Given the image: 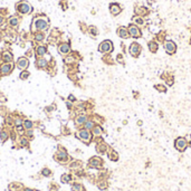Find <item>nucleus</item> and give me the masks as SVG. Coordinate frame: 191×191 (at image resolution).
Here are the masks:
<instances>
[{"mask_svg": "<svg viewBox=\"0 0 191 191\" xmlns=\"http://www.w3.org/2000/svg\"><path fill=\"white\" fill-rule=\"evenodd\" d=\"M75 60V58L74 57H70V56H68L67 58H65V63H67V64H69V63H73Z\"/></svg>", "mask_w": 191, "mask_h": 191, "instance_id": "nucleus-40", "label": "nucleus"}, {"mask_svg": "<svg viewBox=\"0 0 191 191\" xmlns=\"http://www.w3.org/2000/svg\"><path fill=\"white\" fill-rule=\"evenodd\" d=\"M102 60H103L106 65H114V64H115V60L112 58L111 54H104V56H103Z\"/></svg>", "mask_w": 191, "mask_h": 191, "instance_id": "nucleus-21", "label": "nucleus"}, {"mask_svg": "<svg viewBox=\"0 0 191 191\" xmlns=\"http://www.w3.org/2000/svg\"><path fill=\"white\" fill-rule=\"evenodd\" d=\"M86 121H87V117L85 115H80V116H77L75 118V124L76 125H84Z\"/></svg>", "mask_w": 191, "mask_h": 191, "instance_id": "nucleus-25", "label": "nucleus"}, {"mask_svg": "<svg viewBox=\"0 0 191 191\" xmlns=\"http://www.w3.org/2000/svg\"><path fill=\"white\" fill-rule=\"evenodd\" d=\"M72 190L73 191H84V187L80 185V183H74L72 186Z\"/></svg>", "mask_w": 191, "mask_h": 191, "instance_id": "nucleus-30", "label": "nucleus"}, {"mask_svg": "<svg viewBox=\"0 0 191 191\" xmlns=\"http://www.w3.org/2000/svg\"><path fill=\"white\" fill-rule=\"evenodd\" d=\"M114 50V44L110 39H106L98 45V52L102 54H111Z\"/></svg>", "mask_w": 191, "mask_h": 191, "instance_id": "nucleus-2", "label": "nucleus"}, {"mask_svg": "<svg viewBox=\"0 0 191 191\" xmlns=\"http://www.w3.org/2000/svg\"><path fill=\"white\" fill-rule=\"evenodd\" d=\"M0 136H1V140H2V141H5L6 139H7V136H8V134H7L6 132H1Z\"/></svg>", "mask_w": 191, "mask_h": 191, "instance_id": "nucleus-42", "label": "nucleus"}, {"mask_svg": "<svg viewBox=\"0 0 191 191\" xmlns=\"http://www.w3.org/2000/svg\"><path fill=\"white\" fill-rule=\"evenodd\" d=\"M108 10H110L112 16L116 17L122 12L123 7L120 5V4H117V2H112V4H110V6H108Z\"/></svg>", "mask_w": 191, "mask_h": 191, "instance_id": "nucleus-10", "label": "nucleus"}, {"mask_svg": "<svg viewBox=\"0 0 191 191\" xmlns=\"http://www.w3.org/2000/svg\"><path fill=\"white\" fill-rule=\"evenodd\" d=\"M103 134V129L101 125H95L93 127V135L94 136H101Z\"/></svg>", "mask_w": 191, "mask_h": 191, "instance_id": "nucleus-26", "label": "nucleus"}, {"mask_svg": "<svg viewBox=\"0 0 191 191\" xmlns=\"http://www.w3.org/2000/svg\"><path fill=\"white\" fill-rule=\"evenodd\" d=\"M4 59H5L6 62H11L12 60V55L9 52H5L4 53Z\"/></svg>", "mask_w": 191, "mask_h": 191, "instance_id": "nucleus-34", "label": "nucleus"}, {"mask_svg": "<svg viewBox=\"0 0 191 191\" xmlns=\"http://www.w3.org/2000/svg\"><path fill=\"white\" fill-rule=\"evenodd\" d=\"M37 65H38V67H46L47 66V62L45 60V59H42V58H40V59H38L37 60Z\"/></svg>", "mask_w": 191, "mask_h": 191, "instance_id": "nucleus-35", "label": "nucleus"}, {"mask_svg": "<svg viewBox=\"0 0 191 191\" xmlns=\"http://www.w3.org/2000/svg\"><path fill=\"white\" fill-rule=\"evenodd\" d=\"M28 76H29V73H28V72H22L20 75V78L21 80H25V78H27Z\"/></svg>", "mask_w": 191, "mask_h": 191, "instance_id": "nucleus-39", "label": "nucleus"}, {"mask_svg": "<svg viewBox=\"0 0 191 191\" xmlns=\"http://www.w3.org/2000/svg\"><path fill=\"white\" fill-rule=\"evenodd\" d=\"M94 126H95V123H94V121H92V120L86 121V123L84 124V127L86 130H93V127Z\"/></svg>", "mask_w": 191, "mask_h": 191, "instance_id": "nucleus-29", "label": "nucleus"}, {"mask_svg": "<svg viewBox=\"0 0 191 191\" xmlns=\"http://www.w3.org/2000/svg\"><path fill=\"white\" fill-rule=\"evenodd\" d=\"M16 9L20 14H24V15H27V14H30L32 11V6L29 5L28 2H20V4H18V5L16 6Z\"/></svg>", "mask_w": 191, "mask_h": 191, "instance_id": "nucleus-9", "label": "nucleus"}, {"mask_svg": "<svg viewBox=\"0 0 191 191\" xmlns=\"http://www.w3.org/2000/svg\"><path fill=\"white\" fill-rule=\"evenodd\" d=\"M28 59L26 57H20V58L18 59V62H17V66H18V68L20 69H26L28 67Z\"/></svg>", "mask_w": 191, "mask_h": 191, "instance_id": "nucleus-17", "label": "nucleus"}, {"mask_svg": "<svg viewBox=\"0 0 191 191\" xmlns=\"http://www.w3.org/2000/svg\"><path fill=\"white\" fill-rule=\"evenodd\" d=\"M107 155H108V159L111 160V161L116 162L117 160H118V153H117L114 149H108V154Z\"/></svg>", "mask_w": 191, "mask_h": 191, "instance_id": "nucleus-19", "label": "nucleus"}, {"mask_svg": "<svg viewBox=\"0 0 191 191\" xmlns=\"http://www.w3.org/2000/svg\"><path fill=\"white\" fill-rule=\"evenodd\" d=\"M163 48H164L165 53L168 54V55H174L177 53V50H178V46H177V44H175L173 40H165L163 42Z\"/></svg>", "mask_w": 191, "mask_h": 191, "instance_id": "nucleus-5", "label": "nucleus"}, {"mask_svg": "<svg viewBox=\"0 0 191 191\" xmlns=\"http://www.w3.org/2000/svg\"><path fill=\"white\" fill-rule=\"evenodd\" d=\"M189 44H190V45H191V38H190V42H189Z\"/></svg>", "mask_w": 191, "mask_h": 191, "instance_id": "nucleus-47", "label": "nucleus"}, {"mask_svg": "<svg viewBox=\"0 0 191 191\" xmlns=\"http://www.w3.org/2000/svg\"><path fill=\"white\" fill-rule=\"evenodd\" d=\"M153 87H154V90H158L159 93H167V92H168V87H167V85L161 84V83H159V84H155Z\"/></svg>", "mask_w": 191, "mask_h": 191, "instance_id": "nucleus-23", "label": "nucleus"}, {"mask_svg": "<svg viewBox=\"0 0 191 191\" xmlns=\"http://www.w3.org/2000/svg\"><path fill=\"white\" fill-rule=\"evenodd\" d=\"M24 126H25V129H32V127L34 126V123H32V121H25Z\"/></svg>", "mask_w": 191, "mask_h": 191, "instance_id": "nucleus-37", "label": "nucleus"}, {"mask_svg": "<svg viewBox=\"0 0 191 191\" xmlns=\"http://www.w3.org/2000/svg\"><path fill=\"white\" fill-rule=\"evenodd\" d=\"M127 30H129V34H130V37L134 38V39H139V38L142 37V35H143L141 28L136 26L135 24H133V22L127 26Z\"/></svg>", "mask_w": 191, "mask_h": 191, "instance_id": "nucleus-3", "label": "nucleus"}, {"mask_svg": "<svg viewBox=\"0 0 191 191\" xmlns=\"http://www.w3.org/2000/svg\"><path fill=\"white\" fill-rule=\"evenodd\" d=\"M116 35L120 38H122V39H127V38H130V34H129V30H127V27H125V26L117 27Z\"/></svg>", "mask_w": 191, "mask_h": 191, "instance_id": "nucleus-13", "label": "nucleus"}, {"mask_svg": "<svg viewBox=\"0 0 191 191\" xmlns=\"http://www.w3.org/2000/svg\"><path fill=\"white\" fill-rule=\"evenodd\" d=\"M62 181H63L64 183H67V182H69V181H70V175H69V174L62 175Z\"/></svg>", "mask_w": 191, "mask_h": 191, "instance_id": "nucleus-36", "label": "nucleus"}, {"mask_svg": "<svg viewBox=\"0 0 191 191\" xmlns=\"http://www.w3.org/2000/svg\"><path fill=\"white\" fill-rule=\"evenodd\" d=\"M132 22L133 24H135V25L139 27H142L145 25V20H144L143 17L136 16V15H134V16L132 17Z\"/></svg>", "mask_w": 191, "mask_h": 191, "instance_id": "nucleus-16", "label": "nucleus"}, {"mask_svg": "<svg viewBox=\"0 0 191 191\" xmlns=\"http://www.w3.org/2000/svg\"><path fill=\"white\" fill-rule=\"evenodd\" d=\"M67 158H68V155H67V153H66L65 151H60V152H58V159L59 160L65 161V160H67Z\"/></svg>", "mask_w": 191, "mask_h": 191, "instance_id": "nucleus-32", "label": "nucleus"}, {"mask_svg": "<svg viewBox=\"0 0 191 191\" xmlns=\"http://www.w3.org/2000/svg\"><path fill=\"white\" fill-rule=\"evenodd\" d=\"M9 24L14 27L18 26V24H19V19H18L17 17H11L10 19H9Z\"/></svg>", "mask_w": 191, "mask_h": 191, "instance_id": "nucleus-31", "label": "nucleus"}, {"mask_svg": "<svg viewBox=\"0 0 191 191\" xmlns=\"http://www.w3.org/2000/svg\"><path fill=\"white\" fill-rule=\"evenodd\" d=\"M45 53H46V47H45V46H39V47L37 48V55L38 56H42Z\"/></svg>", "mask_w": 191, "mask_h": 191, "instance_id": "nucleus-33", "label": "nucleus"}, {"mask_svg": "<svg viewBox=\"0 0 191 191\" xmlns=\"http://www.w3.org/2000/svg\"><path fill=\"white\" fill-rule=\"evenodd\" d=\"M190 11H191V9H190Z\"/></svg>", "mask_w": 191, "mask_h": 191, "instance_id": "nucleus-48", "label": "nucleus"}, {"mask_svg": "<svg viewBox=\"0 0 191 191\" xmlns=\"http://www.w3.org/2000/svg\"><path fill=\"white\" fill-rule=\"evenodd\" d=\"M17 124H18V125H20V124H21V120H20V118H18V120L16 121V125H17Z\"/></svg>", "mask_w": 191, "mask_h": 191, "instance_id": "nucleus-44", "label": "nucleus"}, {"mask_svg": "<svg viewBox=\"0 0 191 191\" xmlns=\"http://www.w3.org/2000/svg\"><path fill=\"white\" fill-rule=\"evenodd\" d=\"M11 70H12V65H11V64H8V63H6L5 65H2V67L0 69V72H1V74L2 75H8Z\"/></svg>", "mask_w": 191, "mask_h": 191, "instance_id": "nucleus-20", "label": "nucleus"}, {"mask_svg": "<svg viewBox=\"0 0 191 191\" xmlns=\"http://www.w3.org/2000/svg\"><path fill=\"white\" fill-rule=\"evenodd\" d=\"M2 22H4V18H2V17L0 16V25H1V24H2Z\"/></svg>", "mask_w": 191, "mask_h": 191, "instance_id": "nucleus-45", "label": "nucleus"}, {"mask_svg": "<svg viewBox=\"0 0 191 191\" xmlns=\"http://www.w3.org/2000/svg\"><path fill=\"white\" fill-rule=\"evenodd\" d=\"M77 138L82 140L84 143H90V140H92V134H90V130H86V129H83L78 131L77 133Z\"/></svg>", "mask_w": 191, "mask_h": 191, "instance_id": "nucleus-7", "label": "nucleus"}, {"mask_svg": "<svg viewBox=\"0 0 191 191\" xmlns=\"http://www.w3.org/2000/svg\"><path fill=\"white\" fill-rule=\"evenodd\" d=\"M87 32L90 34L92 37H96V36H98V29H97V27L96 26H90L88 27V29H87Z\"/></svg>", "mask_w": 191, "mask_h": 191, "instance_id": "nucleus-24", "label": "nucleus"}, {"mask_svg": "<svg viewBox=\"0 0 191 191\" xmlns=\"http://www.w3.org/2000/svg\"><path fill=\"white\" fill-rule=\"evenodd\" d=\"M88 165L90 168H94V169H100L103 167V160L100 157H93L88 161Z\"/></svg>", "mask_w": 191, "mask_h": 191, "instance_id": "nucleus-11", "label": "nucleus"}, {"mask_svg": "<svg viewBox=\"0 0 191 191\" xmlns=\"http://www.w3.org/2000/svg\"><path fill=\"white\" fill-rule=\"evenodd\" d=\"M115 62L117 64H120V65H125V59H124V56H123V54H117L116 57H115Z\"/></svg>", "mask_w": 191, "mask_h": 191, "instance_id": "nucleus-27", "label": "nucleus"}, {"mask_svg": "<svg viewBox=\"0 0 191 191\" xmlns=\"http://www.w3.org/2000/svg\"><path fill=\"white\" fill-rule=\"evenodd\" d=\"M165 37H167V34H165V32H163V30H161V32H159L157 35H155V40L158 42H165Z\"/></svg>", "mask_w": 191, "mask_h": 191, "instance_id": "nucleus-22", "label": "nucleus"}, {"mask_svg": "<svg viewBox=\"0 0 191 191\" xmlns=\"http://www.w3.org/2000/svg\"><path fill=\"white\" fill-rule=\"evenodd\" d=\"M148 48L152 54H155L158 50H159V42H157L155 39L150 40V42H148Z\"/></svg>", "mask_w": 191, "mask_h": 191, "instance_id": "nucleus-14", "label": "nucleus"}, {"mask_svg": "<svg viewBox=\"0 0 191 191\" xmlns=\"http://www.w3.org/2000/svg\"><path fill=\"white\" fill-rule=\"evenodd\" d=\"M188 141H187L186 138H182V136H179L174 140V148L179 151V152H183L186 151V149L188 148Z\"/></svg>", "mask_w": 191, "mask_h": 191, "instance_id": "nucleus-6", "label": "nucleus"}, {"mask_svg": "<svg viewBox=\"0 0 191 191\" xmlns=\"http://www.w3.org/2000/svg\"><path fill=\"white\" fill-rule=\"evenodd\" d=\"M96 151H97L98 153L104 154V153H106V151H108V146H107V144L104 143V142H100V143H97V145H96Z\"/></svg>", "mask_w": 191, "mask_h": 191, "instance_id": "nucleus-18", "label": "nucleus"}, {"mask_svg": "<svg viewBox=\"0 0 191 191\" xmlns=\"http://www.w3.org/2000/svg\"><path fill=\"white\" fill-rule=\"evenodd\" d=\"M48 27H49V21L46 18H36L34 19L32 29L34 32H42V30H47Z\"/></svg>", "mask_w": 191, "mask_h": 191, "instance_id": "nucleus-1", "label": "nucleus"}, {"mask_svg": "<svg viewBox=\"0 0 191 191\" xmlns=\"http://www.w3.org/2000/svg\"><path fill=\"white\" fill-rule=\"evenodd\" d=\"M134 15L144 18V17L150 15V9L145 6H135L134 7Z\"/></svg>", "mask_w": 191, "mask_h": 191, "instance_id": "nucleus-8", "label": "nucleus"}, {"mask_svg": "<svg viewBox=\"0 0 191 191\" xmlns=\"http://www.w3.org/2000/svg\"><path fill=\"white\" fill-rule=\"evenodd\" d=\"M44 38H45V36H44L42 34H36V35H35V39H36V40H38V42L42 40Z\"/></svg>", "mask_w": 191, "mask_h": 191, "instance_id": "nucleus-38", "label": "nucleus"}, {"mask_svg": "<svg viewBox=\"0 0 191 191\" xmlns=\"http://www.w3.org/2000/svg\"><path fill=\"white\" fill-rule=\"evenodd\" d=\"M142 53V46L136 42H133L129 46V54L132 56L133 58H138Z\"/></svg>", "mask_w": 191, "mask_h": 191, "instance_id": "nucleus-4", "label": "nucleus"}, {"mask_svg": "<svg viewBox=\"0 0 191 191\" xmlns=\"http://www.w3.org/2000/svg\"><path fill=\"white\" fill-rule=\"evenodd\" d=\"M25 191H32V189H26Z\"/></svg>", "mask_w": 191, "mask_h": 191, "instance_id": "nucleus-46", "label": "nucleus"}, {"mask_svg": "<svg viewBox=\"0 0 191 191\" xmlns=\"http://www.w3.org/2000/svg\"><path fill=\"white\" fill-rule=\"evenodd\" d=\"M160 77H161V80H164L165 84L168 85V86H172V85L174 84V75L172 74V73L165 72V73H163Z\"/></svg>", "mask_w": 191, "mask_h": 191, "instance_id": "nucleus-12", "label": "nucleus"}, {"mask_svg": "<svg viewBox=\"0 0 191 191\" xmlns=\"http://www.w3.org/2000/svg\"><path fill=\"white\" fill-rule=\"evenodd\" d=\"M44 175H46V177H48V175H50V170L49 169H44L42 172Z\"/></svg>", "mask_w": 191, "mask_h": 191, "instance_id": "nucleus-41", "label": "nucleus"}, {"mask_svg": "<svg viewBox=\"0 0 191 191\" xmlns=\"http://www.w3.org/2000/svg\"><path fill=\"white\" fill-rule=\"evenodd\" d=\"M68 100H69L70 102H75V101H76V98H75V97H74L73 95H69V96H68Z\"/></svg>", "mask_w": 191, "mask_h": 191, "instance_id": "nucleus-43", "label": "nucleus"}, {"mask_svg": "<svg viewBox=\"0 0 191 191\" xmlns=\"http://www.w3.org/2000/svg\"><path fill=\"white\" fill-rule=\"evenodd\" d=\"M97 187H98L101 190H105V189H107V187H108V183H107V181L106 180H101V181H98Z\"/></svg>", "mask_w": 191, "mask_h": 191, "instance_id": "nucleus-28", "label": "nucleus"}, {"mask_svg": "<svg viewBox=\"0 0 191 191\" xmlns=\"http://www.w3.org/2000/svg\"><path fill=\"white\" fill-rule=\"evenodd\" d=\"M58 52L60 54H63V55L68 54L69 52H70V46H69L68 42H63V44H60L58 47Z\"/></svg>", "mask_w": 191, "mask_h": 191, "instance_id": "nucleus-15", "label": "nucleus"}]
</instances>
